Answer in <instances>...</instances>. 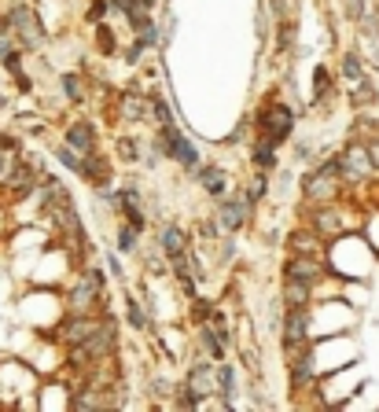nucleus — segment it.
<instances>
[{"label":"nucleus","mask_w":379,"mask_h":412,"mask_svg":"<svg viewBox=\"0 0 379 412\" xmlns=\"http://www.w3.org/2000/svg\"><path fill=\"white\" fill-rule=\"evenodd\" d=\"M8 23H11V34L23 41V48L44 44V26L37 23V15H34L30 4H11L8 8Z\"/></svg>","instance_id":"f257e3e1"},{"label":"nucleus","mask_w":379,"mask_h":412,"mask_svg":"<svg viewBox=\"0 0 379 412\" xmlns=\"http://www.w3.org/2000/svg\"><path fill=\"white\" fill-rule=\"evenodd\" d=\"M258 129H261V137H266L269 144H280V140H287V133L294 129V114L287 104H269L266 111L258 114Z\"/></svg>","instance_id":"f03ea898"},{"label":"nucleus","mask_w":379,"mask_h":412,"mask_svg":"<svg viewBox=\"0 0 379 412\" xmlns=\"http://www.w3.org/2000/svg\"><path fill=\"white\" fill-rule=\"evenodd\" d=\"M342 170H339V158H332V162H324V166L317 170V173H309L306 177V199H317V203H324V199H332V195L342 188Z\"/></svg>","instance_id":"7ed1b4c3"},{"label":"nucleus","mask_w":379,"mask_h":412,"mask_svg":"<svg viewBox=\"0 0 379 412\" xmlns=\"http://www.w3.org/2000/svg\"><path fill=\"white\" fill-rule=\"evenodd\" d=\"M162 147H166V155H170V158H177L180 166H199V151H195V147L177 133L173 122H170V125H162Z\"/></svg>","instance_id":"20e7f679"},{"label":"nucleus","mask_w":379,"mask_h":412,"mask_svg":"<svg viewBox=\"0 0 379 412\" xmlns=\"http://www.w3.org/2000/svg\"><path fill=\"white\" fill-rule=\"evenodd\" d=\"M96 299H100V273L92 269V273H89L85 280H81V284H77L74 291H70V299H67V302H70V309H74V313H89V309L96 306Z\"/></svg>","instance_id":"39448f33"},{"label":"nucleus","mask_w":379,"mask_h":412,"mask_svg":"<svg viewBox=\"0 0 379 412\" xmlns=\"http://www.w3.org/2000/svg\"><path fill=\"white\" fill-rule=\"evenodd\" d=\"M339 170H342V177H350V180H365L368 173H372V162H368V151L365 147H346V151L339 155Z\"/></svg>","instance_id":"423d86ee"},{"label":"nucleus","mask_w":379,"mask_h":412,"mask_svg":"<svg viewBox=\"0 0 379 412\" xmlns=\"http://www.w3.org/2000/svg\"><path fill=\"white\" fill-rule=\"evenodd\" d=\"M284 273H287V280H302V284H317V280L324 276V269L317 266L313 254H294L284 266Z\"/></svg>","instance_id":"0eeeda50"},{"label":"nucleus","mask_w":379,"mask_h":412,"mask_svg":"<svg viewBox=\"0 0 379 412\" xmlns=\"http://www.w3.org/2000/svg\"><path fill=\"white\" fill-rule=\"evenodd\" d=\"M306 320H309L306 306H299V309L287 313V324H284V350H299V346L306 342Z\"/></svg>","instance_id":"6e6552de"},{"label":"nucleus","mask_w":379,"mask_h":412,"mask_svg":"<svg viewBox=\"0 0 379 412\" xmlns=\"http://www.w3.org/2000/svg\"><path fill=\"white\" fill-rule=\"evenodd\" d=\"M96 327H100V320H92L89 313H81V317H70L67 324H63V339H67L70 346H81V342H89L96 335Z\"/></svg>","instance_id":"1a4fd4ad"},{"label":"nucleus","mask_w":379,"mask_h":412,"mask_svg":"<svg viewBox=\"0 0 379 412\" xmlns=\"http://www.w3.org/2000/svg\"><path fill=\"white\" fill-rule=\"evenodd\" d=\"M247 210H251V206H247L243 199H232V203H221L218 206V225L225 228V232H236V228L247 221Z\"/></svg>","instance_id":"9d476101"},{"label":"nucleus","mask_w":379,"mask_h":412,"mask_svg":"<svg viewBox=\"0 0 379 412\" xmlns=\"http://www.w3.org/2000/svg\"><path fill=\"white\" fill-rule=\"evenodd\" d=\"M67 144L74 147V151H81V155H92V151H96V133H92V125H89V122H74V125L67 129Z\"/></svg>","instance_id":"9b49d317"},{"label":"nucleus","mask_w":379,"mask_h":412,"mask_svg":"<svg viewBox=\"0 0 379 412\" xmlns=\"http://www.w3.org/2000/svg\"><path fill=\"white\" fill-rule=\"evenodd\" d=\"M188 387L199 394H210V390H218V368H210V365H203V368H195L192 372V379H188Z\"/></svg>","instance_id":"f8f14e48"},{"label":"nucleus","mask_w":379,"mask_h":412,"mask_svg":"<svg viewBox=\"0 0 379 412\" xmlns=\"http://www.w3.org/2000/svg\"><path fill=\"white\" fill-rule=\"evenodd\" d=\"M199 180H203V188L210 192V195H225V188H228V177H225V170H218V166H199Z\"/></svg>","instance_id":"ddd939ff"},{"label":"nucleus","mask_w":379,"mask_h":412,"mask_svg":"<svg viewBox=\"0 0 379 412\" xmlns=\"http://www.w3.org/2000/svg\"><path fill=\"white\" fill-rule=\"evenodd\" d=\"M159 246H162V251H166V254L173 258V254H180V251L188 246V239H185V232H180V228L166 225V228L159 232Z\"/></svg>","instance_id":"4468645a"},{"label":"nucleus","mask_w":379,"mask_h":412,"mask_svg":"<svg viewBox=\"0 0 379 412\" xmlns=\"http://www.w3.org/2000/svg\"><path fill=\"white\" fill-rule=\"evenodd\" d=\"M284 302H287L291 309L306 306V302H309V284H302V280H287V284H284Z\"/></svg>","instance_id":"2eb2a0df"},{"label":"nucleus","mask_w":379,"mask_h":412,"mask_svg":"<svg viewBox=\"0 0 379 412\" xmlns=\"http://www.w3.org/2000/svg\"><path fill=\"white\" fill-rule=\"evenodd\" d=\"M122 118L125 122H140L144 118V100H140L137 92H125L122 96Z\"/></svg>","instance_id":"dca6fc26"},{"label":"nucleus","mask_w":379,"mask_h":412,"mask_svg":"<svg viewBox=\"0 0 379 412\" xmlns=\"http://www.w3.org/2000/svg\"><path fill=\"white\" fill-rule=\"evenodd\" d=\"M291 246H294V254H313V258H317L321 239L313 236V232H294V236H291Z\"/></svg>","instance_id":"f3484780"},{"label":"nucleus","mask_w":379,"mask_h":412,"mask_svg":"<svg viewBox=\"0 0 379 412\" xmlns=\"http://www.w3.org/2000/svg\"><path fill=\"white\" fill-rule=\"evenodd\" d=\"M313 225H317V232H324V236H332V232H339V213L335 210H317L313 213Z\"/></svg>","instance_id":"a211bd4d"},{"label":"nucleus","mask_w":379,"mask_h":412,"mask_svg":"<svg viewBox=\"0 0 379 412\" xmlns=\"http://www.w3.org/2000/svg\"><path fill=\"white\" fill-rule=\"evenodd\" d=\"M199 339H203V346H206V350H210V357H213V361H221V357H225V346H221V335H213V327L199 324Z\"/></svg>","instance_id":"6ab92c4d"},{"label":"nucleus","mask_w":379,"mask_h":412,"mask_svg":"<svg viewBox=\"0 0 379 412\" xmlns=\"http://www.w3.org/2000/svg\"><path fill=\"white\" fill-rule=\"evenodd\" d=\"M273 147H276V144H269V140L254 144V166H261V170H269V166H273V162H276Z\"/></svg>","instance_id":"aec40b11"},{"label":"nucleus","mask_w":379,"mask_h":412,"mask_svg":"<svg viewBox=\"0 0 379 412\" xmlns=\"http://www.w3.org/2000/svg\"><path fill=\"white\" fill-rule=\"evenodd\" d=\"M63 89H67L70 100H85V81H81L77 74H67V77H63Z\"/></svg>","instance_id":"412c9836"},{"label":"nucleus","mask_w":379,"mask_h":412,"mask_svg":"<svg viewBox=\"0 0 379 412\" xmlns=\"http://www.w3.org/2000/svg\"><path fill=\"white\" fill-rule=\"evenodd\" d=\"M56 158H59V162H63V166H67V170L81 173V158L74 155V147H70V144H63V147H59V151H56Z\"/></svg>","instance_id":"4be33fe9"},{"label":"nucleus","mask_w":379,"mask_h":412,"mask_svg":"<svg viewBox=\"0 0 379 412\" xmlns=\"http://www.w3.org/2000/svg\"><path fill=\"white\" fill-rule=\"evenodd\" d=\"M342 74L350 77V81H361V59H357V52H346L342 56Z\"/></svg>","instance_id":"5701e85b"},{"label":"nucleus","mask_w":379,"mask_h":412,"mask_svg":"<svg viewBox=\"0 0 379 412\" xmlns=\"http://www.w3.org/2000/svg\"><path fill=\"white\" fill-rule=\"evenodd\" d=\"M118 251H125V254L137 251V228L133 225H125L122 232H118Z\"/></svg>","instance_id":"b1692460"},{"label":"nucleus","mask_w":379,"mask_h":412,"mask_svg":"<svg viewBox=\"0 0 379 412\" xmlns=\"http://www.w3.org/2000/svg\"><path fill=\"white\" fill-rule=\"evenodd\" d=\"M155 41H159V37H155V26H151V23H140V26H137V44H140V48H151Z\"/></svg>","instance_id":"393cba45"},{"label":"nucleus","mask_w":379,"mask_h":412,"mask_svg":"<svg viewBox=\"0 0 379 412\" xmlns=\"http://www.w3.org/2000/svg\"><path fill=\"white\" fill-rule=\"evenodd\" d=\"M232 383H236V372L221 365V368H218V390H221V394H232V390H236Z\"/></svg>","instance_id":"a878e982"},{"label":"nucleus","mask_w":379,"mask_h":412,"mask_svg":"<svg viewBox=\"0 0 379 412\" xmlns=\"http://www.w3.org/2000/svg\"><path fill=\"white\" fill-rule=\"evenodd\" d=\"M74 408H96V405H104L100 398H96V394H77V398L70 401Z\"/></svg>","instance_id":"bb28decb"},{"label":"nucleus","mask_w":379,"mask_h":412,"mask_svg":"<svg viewBox=\"0 0 379 412\" xmlns=\"http://www.w3.org/2000/svg\"><path fill=\"white\" fill-rule=\"evenodd\" d=\"M151 107H155V114H159V125H170V122H173V114H170V107H166V104H162V100H159V96H155V104H151Z\"/></svg>","instance_id":"cd10ccee"},{"label":"nucleus","mask_w":379,"mask_h":412,"mask_svg":"<svg viewBox=\"0 0 379 412\" xmlns=\"http://www.w3.org/2000/svg\"><path fill=\"white\" fill-rule=\"evenodd\" d=\"M129 324H133V327H144V324H147V317L140 313V306H137V302H129Z\"/></svg>","instance_id":"c85d7f7f"},{"label":"nucleus","mask_w":379,"mask_h":412,"mask_svg":"<svg viewBox=\"0 0 379 412\" xmlns=\"http://www.w3.org/2000/svg\"><path fill=\"white\" fill-rule=\"evenodd\" d=\"M313 85H317V96H328V70L317 67V77H313Z\"/></svg>","instance_id":"c756f323"},{"label":"nucleus","mask_w":379,"mask_h":412,"mask_svg":"<svg viewBox=\"0 0 379 412\" xmlns=\"http://www.w3.org/2000/svg\"><path fill=\"white\" fill-rule=\"evenodd\" d=\"M365 151H368V162H372V170H379V140L365 144Z\"/></svg>","instance_id":"7c9ffc66"},{"label":"nucleus","mask_w":379,"mask_h":412,"mask_svg":"<svg viewBox=\"0 0 379 412\" xmlns=\"http://www.w3.org/2000/svg\"><path fill=\"white\" fill-rule=\"evenodd\" d=\"M100 48H104V52H111V48H114V34H111V30H100Z\"/></svg>","instance_id":"2f4dec72"},{"label":"nucleus","mask_w":379,"mask_h":412,"mask_svg":"<svg viewBox=\"0 0 379 412\" xmlns=\"http://www.w3.org/2000/svg\"><path fill=\"white\" fill-rule=\"evenodd\" d=\"M104 11H107V4L104 0H96V4L89 8V19H104Z\"/></svg>","instance_id":"473e14b6"},{"label":"nucleus","mask_w":379,"mask_h":412,"mask_svg":"<svg viewBox=\"0 0 379 412\" xmlns=\"http://www.w3.org/2000/svg\"><path fill=\"white\" fill-rule=\"evenodd\" d=\"M195 313H199V317L206 320V317H210V313H213V309H210V302H195Z\"/></svg>","instance_id":"72a5a7b5"},{"label":"nucleus","mask_w":379,"mask_h":412,"mask_svg":"<svg viewBox=\"0 0 379 412\" xmlns=\"http://www.w3.org/2000/svg\"><path fill=\"white\" fill-rule=\"evenodd\" d=\"M129 4H133V0H111V8H118V11H125Z\"/></svg>","instance_id":"f704fd0d"}]
</instances>
